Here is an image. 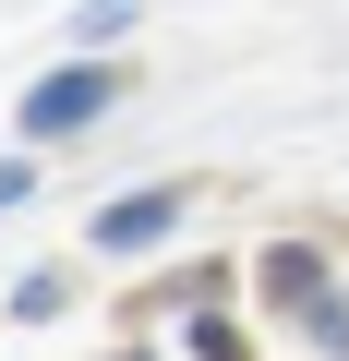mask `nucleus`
I'll return each mask as SVG.
<instances>
[{
  "instance_id": "obj_1",
  "label": "nucleus",
  "mask_w": 349,
  "mask_h": 361,
  "mask_svg": "<svg viewBox=\"0 0 349 361\" xmlns=\"http://www.w3.org/2000/svg\"><path fill=\"white\" fill-rule=\"evenodd\" d=\"M109 109V73H49L37 97H25V133H73V121H97Z\"/></svg>"
},
{
  "instance_id": "obj_2",
  "label": "nucleus",
  "mask_w": 349,
  "mask_h": 361,
  "mask_svg": "<svg viewBox=\"0 0 349 361\" xmlns=\"http://www.w3.org/2000/svg\"><path fill=\"white\" fill-rule=\"evenodd\" d=\"M169 217H181V193H133V205H109V217H97V241H121V253H133V241H157Z\"/></svg>"
},
{
  "instance_id": "obj_3",
  "label": "nucleus",
  "mask_w": 349,
  "mask_h": 361,
  "mask_svg": "<svg viewBox=\"0 0 349 361\" xmlns=\"http://www.w3.org/2000/svg\"><path fill=\"white\" fill-rule=\"evenodd\" d=\"M265 289H277V301H313L325 277H313V253H277V265H265Z\"/></svg>"
}]
</instances>
